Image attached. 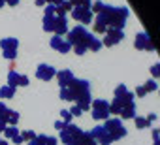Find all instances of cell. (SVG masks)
Returning <instances> with one entry per match:
<instances>
[{
  "mask_svg": "<svg viewBox=\"0 0 160 145\" xmlns=\"http://www.w3.org/2000/svg\"><path fill=\"white\" fill-rule=\"evenodd\" d=\"M66 42L72 45V49H73L75 55H85L87 49L100 51V47H102V42L94 34H91L85 27H81V25L75 27V28H72L68 32V40Z\"/></svg>",
  "mask_w": 160,
  "mask_h": 145,
  "instance_id": "cell-1",
  "label": "cell"
},
{
  "mask_svg": "<svg viewBox=\"0 0 160 145\" xmlns=\"http://www.w3.org/2000/svg\"><path fill=\"white\" fill-rule=\"evenodd\" d=\"M128 15H130L128 8H124V6H109V4H106L104 10L96 15V19L102 21L108 28H119V30H122V27H124L126 21H128Z\"/></svg>",
  "mask_w": 160,
  "mask_h": 145,
  "instance_id": "cell-2",
  "label": "cell"
},
{
  "mask_svg": "<svg viewBox=\"0 0 160 145\" xmlns=\"http://www.w3.org/2000/svg\"><path fill=\"white\" fill-rule=\"evenodd\" d=\"M60 139L64 141V145H98L89 132H83L75 124H66L60 130Z\"/></svg>",
  "mask_w": 160,
  "mask_h": 145,
  "instance_id": "cell-3",
  "label": "cell"
},
{
  "mask_svg": "<svg viewBox=\"0 0 160 145\" xmlns=\"http://www.w3.org/2000/svg\"><path fill=\"white\" fill-rule=\"evenodd\" d=\"M91 91V85L87 79H73L68 87H62L60 89V98L62 100H77V96H81L83 92H89Z\"/></svg>",
  "mask_w": 160,
  "mask_h": 145,
  "instance_id": "cell-4",
  "label": "cell"
},
{
  "mask_svg": "<svg viewBox=\"0 0 160 145\" xmlns=\"http://www.w3.org/2000/svg\"><path fill=\"white\" fill-rule=\"evenodd\" d=\"M134 102V94L126 89V85H119L117 89H115V98H113V102L109 104V113H121V109L124 108V106H128V104H132Z\"/></svg>",
  "mask_w": 160,
  "mask_h": 145,
  "instance_id": "cell-5",
  "label": "cell"
},
{
  "mask_svg": "<svg viewBox=\"0 0 160 145\" xmlns=\"http://www.w3.org/2000/svg\"><path fill=\"white\" fill-rule=\"evenodd\" d=\"M104 128H106L108 134L113 138V141H117V139H121V138L126 136V128H124V124H122L121 119H106Z\"/></svg>",
  "mask_w": 160,
  "mask_h": 145,
  "instance_id": "cell-6",
  "label": "cell"
},
{
  "mask_svg": "<svg viewBox=\"0 0 160 145\" xmlns=\"http://www.w3.org/2000/svg\"><path fill=\"white\" fill-rule=\"evenodd\" d=\"M91 108H92V119L94 121H106V119H109V102L108 100H102V98H98V100H94V102H91Z\"/></svg>",
  "mask_w": 160,
  "mask_h": 145,
  "instance_id": "cell-7",
  "label": "cell"
},
{
  "mask_svg": "<svg viewBox=\"0 0 160 145\" xmlns=\"http://www.w3.org/2000/svg\"><path fill=\"white\" fill-rule=\"evenodd\" d=\"M72 17H73L75 21H79L81 25L92 23V12H91V8H87V6H73V8H72Z\"/></svg>",
  "mask_w": 160,
  "mask_h": 145,
  "instance_id": "cell-8",
  "label": "cell"
},
{
  "mask_svg": "<svg viewBox=\"0 0 160 145\" xmlns=\"http://www.w3.org/2000/svg\"><path fill=\"white\" fill-rule=\"evenodd\" d=\"M89 134H91V138H92L96 143H100V145H111V143H113V138H111V136L108 134V130H106L104 126H100V124L94 126Z\"/></svg>",
  "mask_w": 160,
  "mask_h": 145,
  "instance_id": "cell-9",
  "label": "cell"
},
{
  "mask_svg": "<svg viewBox=\"0 0 160 145\" xmlns=\"http://www.w3.org/2000/svg\"><path fill=\"white\" fill-rule=\"evenodd\" d=\"M122 38H124V32H122V30H119V28H108V30H106V38L102 40V45L113 47V45L119 43Z\"/></svg>",
  "mask_w": 160,
  "mask_h": 145,
  "instance_id": "cell-10",
  "label": "cell"
},
{
  "mask_svg": "<svg viewBox=\"0 0 160 145\" xmlns=\"http://www.w3.org/2000/svg\"><path fill=\"white\" fill-rule=\"evenodd\" d=\"M134 45H136V49H139V51H154V43H152V40H151V36H149L147 32H139V34L136 36Z\"/></svg>",
  "mask_w": 160,
  "mask_h": 145,
  "instance_id": "cell-11",
  "label": "cell"
},
{
  "mask_svg": "<svg viewBox=\"0 0 160 145\" xmlns=\"http://www.w3.org/2000/svg\"><path fill=\"white\" fill-rule=\"evenodd\" d=\"M55 76H57V70L49 64H40L38 70H36V78L42 79V81H51Z\"/></svg>",
  "mask_w": 160,
  "mask_h": 145,
  "instance_id": "cell-12",
  "label": "cell"
},
{
  "mask_svg": "<svg viewBox=\"0 0 160 145\" xmlns=\"http://www.w3.org/2000/svg\"><path fill=\"white\" fill-rule=\"evenodd\" d=\"M8 85L10 87H27L28 85V78L27 76H21V74H17L15 70H10V74H8Z\"/></svg>",
  "mask_w": 160,
  "mask_h": 145,
  "instance_id": "cell-13",
  "label": "cell"
},
{
  "mask_svg": "<svg viewBox=\"0 0 160 145\" xmlns=\"http://www.w3.org/2000/svg\"><path fill=\"white\" fill-rule=\"evenodd\" d=\"M51 47H53L55 51H58V53H68V51H72V45H70L62 36H53V38H51Z\"/></svg>",
  "mask_w": 160,
  "mask_h": 145,
  "instance_id": "cell-14",
  "label": "cell"
},
{
  "mask_svg": "<svg viewBox=\"0 0 160 145\" xmlns=\"http://www.w3.org/2000/svg\"><path fill=\"white\" fill-rule=\"evenodd\" d=\"M0 47H2L4 53H17L19 40L17 38H4V40H0Z\"/></svg>",
  "mask_w": 160,
  "mask_h": 145,
  "instance_id": "cell-15",
  "label": "cell"
},
{
  "mask_svg": "<svg viewBox=\"0 0 160 145\" xmlns=\"http://www.w3.org/2000/svg\"><path fill=\"white\" fill-rule=\"evenodd\" d=\"M57 79H58V85L62 89V87H68L75 78H73V74L70 70H60V72H57Z\"/></svg>",
  "mask_w": 160,
  "mask_h": 145,
  "instance_id": "cell-16",
  "label": "cell"
},
{
  "mask_svg": "<svg viewBox=\"0 0 160 145\" xmlns=\"http://www.w3.org/2000/svg\"><path fill=\"white\" fill-rule=\"evenodd\" d=\"M91 91L89 92H83L81 96H77V100H75V106L79 108V109H81V111H87L89 108H91Z\"/></svg>",
  "mask_w": 160,
  "mask_h": 145,
  "instance_id": "cell-17",
  "label": "cell"
},
{
  "mask_svg": "<svg viewBox=\"0 0 160 145\" xmlns=\"http://www.w3.org/2000/svg\"><path fill=\"white\" fill-rule=\"evenodd\" d=\"M55 27H57V15H43V30L55 32Z\"/></svg>",
  "mask_w": 160,
  "mask_h": 145,
  "instance_id": "cell-18",
  "label": "cell"
},
{
  "mask_svg": "<svg viewBox=\"0 0 160 145\" xmlns=\"http://www.w3.org/2000/svg\"><path fill=\"white\" fill-rule=\"evenodd\" d=\"M122 119H134L136 117V104L132 102V104H128V106H124L122 109H121V113H119Z\"/></svg>",
  "mask_w": 160,
  "mask_h": 145,
  "instance_id": "cell-19",
  "label": "cell"
},
{
  "mask_svg": "<svg viewBox=\"0 0 160 145\" xmlns=\"http://www.w3.org/2000/svg\"><path fill=\"white\" fill-rule=\"evenodd\" d=\"M17 122H19V113L13 111V109H8V111H6V124L15 126Z\"/></svg>",
  "mask_w": 160,
  "mask_h": 145,
  "instance_id": "cell-20",
  "label": "cell"
},
{
  "mask_svg": "<svg viewBox=\"0 0 160 145\" xmlns=\"http://www.w3.org/2000/svg\"><path fill=\"white\" fill-rule=\"evenodd\" d=\"M0 96H2V98H13V96H15V89L10 87V85L0 87Z\"/></svg>",
  "mask_w": 160,
  "mask_h": 145,
  "instance_id": "cell-21",
  "label": "cell"
},
{
  "mask_svg": "<svg viewBox=\"0 0 160 145\" xmlns=\"http://www.w3.org/2000/svg\"><path fill=\"white\" fill-rule=\"evenodd\" d=\"M8 139H13L15 136H19V130H17V126H6V130L2 132Z\"/></svg>",
  "mask_w": 160,
  "mask_h": 145,
  "instance_id": "cell-22",
  "label": "cell"
},
{
  "mask_svg": "<svg viewBox=\"0 0 160 145\" xmlns=\"http://www.w3.org/2000/svg\"><path fill=\"white\" fill-rule=\"evenodd\" d=\"M43 145H57V139L53 138V136H45V134H40V136H36Z\"/></svg>",
  "mask_w": 160,
  "mask_h": 145,
  "instance_id": "cell-23",
  "label": "cell"
},
{
  "mask_svg": "<svg viewBox=\"0 0 160 145\" xmlns=\"http://www.w3.org/2000/svg\"><path fill=\"white\" fill-rule=\"evenodd\" d=\"M134 119H136V126H138V128H147V126H151V121H149L147 117H138V115H136Z\"/></svg>",
  "mask_w": 160,
  "mask_h": 145,
  "instance_id": "cell-24",
  "label": "cell"
},
{
  "mask_svg": "<svg viewBox=\"0 0 160 145\" xmlns=\"http://www.w3.org/2000/svg\"><path fill=\"white\" fill-rule=\"evenodd\" d=\"M141 87H143L145 94H147V92H152V91H156V81H154V79H151V81H145V85H141Z\"/></svg>",
  "mask_w": 160,
  "mask_h": 145,
  "instance_id": "cell-25",
  "label": "cell"
},
{
  "mask_svg": "<svg viewBox=\"0 0 160 145\" xmlns=\"http://www.w3.org/2000/svg\"><path fill=\"white\" fill-rule=\"evenodd\" d=\"M19 136L23 138V141H32V139L36 138V132H32V130H25V132H21Z\"/></svg>",
  "mask_w": 160,
  "mask_h": 145,
  "instance_id": "cell-26",
  "label": "cell"
},
{
  "mask_svg": "<svg viewBox=\"0 0 160 145\" xmlns=\"http://www.w3.org/2000/svg\"><path fill=\"white\" fill-rule=\"evenodd\" d=\"M60 115H62V121H64L66 124H72V119H73V117H72V113H70L68 109H62Z\"/></svg>",
  "mask_w": 160,
  "mask_h": 145,
  "instance_id": "cell-27",
  "label": "cell"
},
{
  "mask_svg": "<svg viewBox=\"0 0 160 145\" xmlns=\"http://www.w3.org/2000/svg\"><path fill=\"white\" fill-rule=\"evenodd\" d=\"M72 2V6H87V8H91V0H70Z\"/></svg>",
  "mask_w": 160,
  "mask_h": 145,
  "instance_id": "cell-28",
  "label": "cell"
},
{
  "mask_svg": "<svg viewBox=\"0 0 160 145\" xmlns=\"http://www.w3.org/2000/svg\"><path fill=\"white\" fill-rule=\"evenodd\" d=\"M6 111H8V108L0 102V121H2V122H6Z\"/></svg>",
  "mask_w": 160,
  "mask_h": 145,
  "instance_id": "cell-29",
  "label": "cell"
},
{
  "mask_svg": "<svg viewBox=\"0 0 160 145\" xmlns=\"http://www.w3.org/2000/svg\"><path fill=\"white\" fill-rule=\"evenodd\" d=\"M151 74H152V78H154V79L160 76V64H154V66L151 68Z\"/></svg>",
  "mask_w": 160,
  "mask_h": 145,
  "instance_id": "cell-30",
  "label": "cell"
},
{
  "mask_svg": "<svg viewBox=\"0 0 160 145\" xmlns=\"http://www.w3.org/2000/svg\"><path fill=\"white\" fill-rule=\"evenodd\" d=\"M68 111L72 113V117H79V115H81V113H83V111H81V109H79L77 106H72V109H68Z\"/></svg>",
  "mask_w": 160,
  "mask_h": 145,
  "instance_id": "cell-31",
  "label": "cell"
},
{
  "mask_svg": "<svg viewBox=\"0 0 160 145\" xmlns=\"http://www.w3.org/2000/svg\"><path fill=\"white\" fill-rule=\"evenodd\" d=\"M45 15H55V6L47 4V6H45Z\"/></svg>",
  "mask_w": 160,
  "mask_h": 145,
  "instance_id": "cell-32",
  "label": "cell"
},
{
  "mask_svg": "<svg viewBox=\"0 0 160 145\" xmlns=\"http://www.w3.org/2000/svg\"><path fill=\"white\" fill-rule=\"evenodd\" d=\"M64 126H66V122H64V121H57V122H55V128H57V130H62Z\"/></svg>",
  "mask_w": 160,
  "mask_h": 145,
  "instance_id": "cell-33",
  "label": "cell"
},
{
  "mask_svg": "<svg viewBox=\"0 0 160 145\" xmlns=\"http://www.w3.org/2000/svg\"><path fill=\"white\" fill-rule=\"evenodd\" d=\"M152 141H154V145H160V141H158V130L152 132Z\"/></svg>",
  "mask_w": 160,
  "mask_h": 145,
  "instance_id": "cell-34",
  "label": "cell"
},
{
  "mask_svg": "<svg viewBox=\"0 0 160 145\" xmlns=\"http://www.w3.org/2000/svg\"><path fill=\"white\" fill-rule=\"evenodd\" d=\"M4 4H10V6H17L19 0H4Z\"/></svg>",
  "mask_w": 160,
  "mask_h": 145,
  "instance_id": "cell-35",
  "label": "cell"
},
{
  "mask_svg": "<svg viewBox=\"0 0 160 145\" xmlns=\"http://www.w3.org/2000/svg\"><path fill=\"white\" fill-rule=\"evenodd\" d=\"M28 145H43V143H42V141H40L38 138H34L32 141H28Z\"/></svg>",
  "mask_w": 160,
  "mask_h": 145,
  "instance_id": "cell-36",
  "label": "cell"
},
{
  "mask_svg": "<svg viewBox=\"0 0 160 145\" xmlns=\"http://www.w3.org/2000/svg\"><path fill=\"white\" fill-rule=\"evenodd\" d=\"M62 2V0H47V4H51V6H58Z\"/></svg>",
  "mask_w": 160,
  "mask_h": 145,
  "instance_id": "cell-37",
  "label": "cell"
},
{
  "mask_svg": "<svg viewBox=\"0 0 160 145\" xmlns=\"http://www.w3.org/2000/svg\"><path fill=\"white\" fill-rule=\"evenodd\" d=\"M12 141H13V143H17V145H19V143H23V138H21V136H15V138H13V139H12Z\"/></svg>",
  "mask_w": 160,
  "mask_h": 145,
  "instance_id": "cell-38",
  "label": "cell"
},
{
  "mask_svg": "<svg viewBox=\"0 0 160 145\" xmlns=\"http://www.w3.org/2000/svg\"><path fill=\"white\" fill-rule=\"evenodd\" d=\"M6 126H8V124H6V122H2V121H0V134H2V132H4V130H6Z\"/></svg>",
  "mask_w": 160,
  "mask_h": 145,
  "instance_id": "cell-39",
  "label": "cell"
},
{
  "mask_svg": "<svg viewBox=\"0 0 160 145\" xmlns=\"http://www.w3.org/2000/svg\"><path fill=\"white\" fill-rule=\"evenodd\" d=\"M47 0H36V6H45Z\"/></svg>",
  "mask_w": 160,
  "mask_h": 145,
  "instance_id": "cell-40",
  "label": "cell"
},
{
  "mask_svg": "<svg viewBox=\"0 0 160 145\" xmlns=\"http://www.w3.org/2000/svg\"><path fill=\"white\" fill-rule=\"evenodd\" d=\"M147 119H149V121H151V122H152V121H156V115H154V113H151V115H149V117H147Z\"/></svg>",
  "mask_w": 160,
  "mask_h": 145,
  "instance_id": "cell-41",
  "label": "cell"
},
{
  "mask_svg": "<svg viewBox=\"0 0 160 145\" xmlns=\"http://www.w3.org/2000/svg\"><path fill=\"white\" fill-rule=\"evenodd\" d=\"M0 145H10V143H8L6 139H2V138H0Z\"/></svg>",
  "mask_w": 160,
  "mask_h": 145,
  "instance_id": "cell-42",
  "label": "cell"
},
{
  "mask_svg": "<svg viewBox=\"0 0 160 145\" xmlns=\"http://www.w3.org/2000/svg\"><path fill=\"white\" fill-rule=\"evenodd\" d=\"M4 6V0H0V8H2Z\"/></svg>",
  "mask_w": 160,
  "mask_h": 145,
  "instance_id": "cell-43",
  "label": "cell"
}]
</instances>
